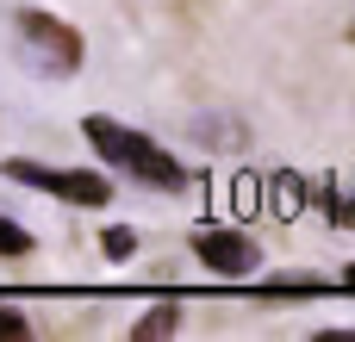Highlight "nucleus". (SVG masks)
<instances>
[{
	"instance_id": "obj_9",
	"label": "nucleus",
	"mask_w": 355,
	"mask_h": 342,
	"mask_svg": "<svg viewBox=\"0 0 355 342\" xmlns=\"http://www.w3.org/2000/svg\"><path fill=\"white\" fill-rule=\"evenodd\" d=\"M100 249H106V255H112V262H125V255H131V249H137V237H131V231H125V224H106V231H100Z\"/></svg>"
},
{
	"instance_id": "obj_11",
	"label": "nucleus",
	"mask_w": 355,
	"mask_h": 342,
	"mask_svg": "<svg viewBox=\"0 0 355 342\" xmlns=\"http://www.w3.org/2000/svg\"><path fill=\"white\" fill-rule=\"evenodd\" d=\"M343 287H349V293H355V268H349V274H343Z\"/></svg>"
},
{
	"instance_id": "obj_10",
	"label": "nucleus",
	"mask_w": 355,
	"mask_h": 342,
	"mask_svg": "<svg viewBox=\"0 0 355 342\" xmlns=\"http://www.w3.org/2000/svg\"><path fill=\"white\" fill-rule=\"evenodd\" d=\"M25 330H31V324H25V318H19L12 305H0V342H19Z\"/></svg>"
},
{
	"instance_id": "obj_1",
	"label": "nucleus",
	"mask_w": 355,
	"mask_h": 342,
	"mask_svg": "<svg viewBox=\"0 0 355 342\" xmlns=\"http://www.w3.org/2000/svg\"><path fill=\"white\" fill-rule=\"evenodd\" d=\"M81 131H87V143H94V150H100L112 168H131L144 187H162V193H175V187L187 181V168H181V162H175L162 143H150V137H137V131H125V125L100 118V112H94Z\"/></svg>"
},
{
	"instance_id": "obj_5",
	"label": "nucleus",
	"mask_w": 355,
	"mask_h": 342,
	"mask_svg": "<svg viewBox=\"0 0 355 342\" xmlns=\"http://www.w3.org/2000/svg\"><path fill=\"white\" fill-rule=\"evenodd\" d=\"M300 206H306V181L293 168H281L275 174V218H300Z\"/></svg>"
},
{
	"instance_id": "obj_8",
	"label": "nucleus",
	"mask_w": 355,
	"mask_h": 342,
	"mask_svg": "<svg viewBox=\"0 0 355 342\" xmlns=\"http://www.w3.org/2000/svg\"><path fill=\"white\" fill-rule=\"evenodd\" d=\"M0 255H6V262H12V255H31V231L12 224V218H0Z\"/></svg>"
},
{
	"instance_id": "obj_12",
	"label": "nucleus",
	"mask_w": 355,
	"mask_h": 342,
	"mask_svg": "<svg viewBox=\"0 0 355 342\" xmlns=\"http://www.w3.org/2000/svg\"><path fill=\"white\" fill-rule=\"evenodd\" d=\"M343 37H349V44H355V19H349V31H343Z\"/></svg>"
},
{
	"instance_id": "obj_7",
	"label": "nucleus",
	"mask_w": 355,
	"mask_h": 342,
	"mask_svg": "<svg viewBox=\"0 0 355 342\" xmlns=\"http://www.w3.org/2000/svg\"><path fill=\"white\" fill-rule=\"evenodd\" d=\"M256 199H262V181L243 168V174L231 181V206H237V218H256Z\"/></svg>"
},
{
	"instance_id": "obj_3",
	"label": "nucleus",
	"mask_w": 355,
	"mask_h": 342,
	"mask_svg": "<svg viewBox=\"0 0 355 342\" xmlns=\"http://www.w3.org/2000/svg\"><path fill=\"white\" fill-rule=\"evenodd\" d=\"M6 174L25 181V187H37V193L69 199V206H106V199H112L106 174H94V168H44V162H31V156H12Z\"/></svg>"
},
{
	"instance_id": "obj_4",
	"label": "nucleus",
	"mask_w": 355,
	"mask_h": 342,
	"mask_svg": "<svg viewBox=\"0 0 355 342\" xmlns=\"http://www.w3.org/2000/svg\"><path fill=\"white\" fill-rule=\"evenodd\" d=\"M193 255H200V268L218 274V280H250V274L262 268V249H256L250 231H200V237H193Z\"/></svg>"
},
{
	"instance_id": "obj_6",
	"label": "nucleus",
	"mask_w": 355,
	"mask_h": 342,
	"mask_svg": "<svg viewBox=\"0 0 355 342\" xmlns=\"http://www.w3.org/2000/svg\"><path fill=\"white\" fill-rule=\"evenodd\" d=\"M175 324H181V305H150L137 324H131V336L150 342V336H175Z\"/></svg>"
},
{
	"instance_id": "obj_2",
	"label": "nucleus",
	"mask_w": 355,
	"mask_h": 342,
	"mask_svg": "<svg viewBox=\"0 0 355 342\" xmlns=\"http://www.w3.org/2000/svg\"><path fill=\"white\" fill-rule=\"evenodd\" d=\"M12 19H19V37H25V50H31V62H37L44 75H75V69H81V37H75L62 19L37 12V6H25V12H12Z\"/></svg>"
}]
</instances>
